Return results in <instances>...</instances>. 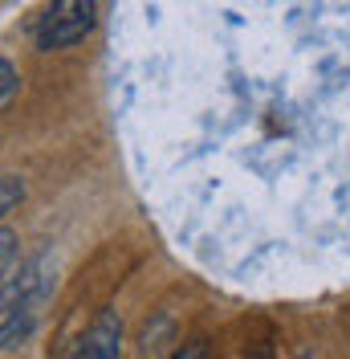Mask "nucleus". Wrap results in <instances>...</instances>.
Here are the masks:
<instances>
[{
	"label": "nucleus",
	"mask_w": 350,
	"mask_h": 359,
	"mask_svg": "<svg viewBox=\"0 0 350 359\" xmlns=\"http://www.w3.org/2000/svg\"><path fill=\"white\" fill-rule=\"evenodd\" d=\"M175 359H212V351H208V343H183V351Z\"/></svg>",
	"instance_id": "7"
},
{
	"label": "nucleus",
	"mask_w": 350,
	"mask_h": 359,
	"mask_svg": "<svg viewBox=\"0 0 350 359\" xmlns=\"http://www.w3.org/2000/svg\"><path fill=\"white\" fill-rule=\"evenodd\" d=\"M17 82H21V78H17V69L8 66V62H0V107H4L8 98H13V90H17Z\"/></svg>",
	"instance_id": "6"
},
{
	"label": "nucleus",
	"mask_w": 350,
	"mask_h": 359,
	"mask_svg": "<svg viewBox=\"0 0 350 359\" xmlns=\"http://www.w3.org/2000/svg\"><path fill=\"white\" fill-rule=\"evenodd\" d=\"M13 253H17V233L0 229V282H4V266L13 262Z\"/></svg>",
	"instance_id": "5"
},
{
	"label": "nucleus",
	"mask_w": 350,
	"mask_h": 359,
	"mask_svg": "<svg viewBox=\"0 0 350 359\" xmlns=\"http://www.w3.org/2000/svg\"><path fill=\"white\" fill-rule=\"evenodd\" d=\"M244 359H273V351H269V347H261V351H253V355H244Z\"/></svg>",
	"instance_id": "8"
},
{
	"label": "nucleus",
	"mask_w": 350,
	"mask_h": 359,
	"mask_svg": "<svg viewBox=\"0 0 350 359\" xmlns=\"http://www.w3.org/2000/svg\"><path fill=\"white\" fill-rule=\"evenodd\" d=\"M49 257H33L24 262L13 278L0 282V347H13L24 339L37 323V306L49 294Z\"/></svg>",
	"instance_id": "1"
},
{
	"label": "nucleus",
	"mask_w": 350,
	"mask_h": 359,
	"mask_svg": "<svg viewBox=\"0 0 350 359\" xmlns=\"http://www.w3.org/2000/svg\"><path fill=\"white\" fill-rule=\"evenodd\" d=\"M94 17H98V0H57L37 29V45L41 49L78 45L94 29Z\"/></svg>",
	"instance_id": "2"
},
{
	"label": "nucleus",
	"mask_w": 350,
	"mask_h": 359,
	"mask_svg": "<svg viewBox=\"0 0 350 359\" xmlns=\"http://www.w3.org/2000/svg\"><path fill=\"white\" fill-rule=\"evenodd\" d=\"M24 201V184L17 176H0V221H4V212H13L17 204Z\"/></svg>",
	"instance_id": "4"
},
{
	"label": "nucleus",
	"mask_w": 350,
	"mask_h": 359,
	"mask_svg": "<svg viewBox=\"0 0 350 359\" xmlns=\"http://www.w3.org/2000/svg\"><path fill=\"white\" fill-rule=\"evenodd\" d=\"M74 359H122V318L114 311H98Z\"/></svg>",
	"instance_id": "3"
},
{
	"label": "nucleus",
	"mask_w": 350,
	"mask_h": 359,
	"mask_svg": "<svg viewBox=\"0 0 350 359\" xmlns=\"http://www.w3.org/2000/svg\"><path fill=\"white\" fill-rule=\"evenodd\" d=\"M298 359H314V355H298Z\"/></svg>",
	"instance_id": "9"
}]
</instances>
